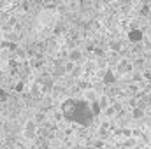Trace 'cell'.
Returning <instances> with one entry per match:
<instances>
[{
  "label": "cell",
  "instance_id": "1",
  "mask_svg": "<svg viewBox=\"0 0 151 149\" xmlns=\"http://www.w3.org/2000/svg\"><path fill=\"white\" fill-rule=\"evenodd\" d=\"M63 117L69 121H74L77 125H88L93 119V112L90 104L86 102H79V100H67L63 104Z\"/></svg>",
  "mask_w": 151,
  "mask_h": 149
},
{
  "label": "cell",
  "instance_id": "2",
  "mask_svg": "<svg viewBox=\"0 0 151 149\" xmlns=\"http://www.w3.org/2000/svg\"><path fill=\"white\" fill-rule=\"evenodd\" d=\"M142 37H144V35H142V32H141L139 28H132V30L128 32V40H130V42H141Z\"/></svg>",
  "mask_w": 151,
  "mask_h": 149
},
{
  "label": "cell",
  "instance_id": "3",
  "mask_svg": "<svg viewBox=\"0 0 151 149\" xmlns=\"http://www.w3.org/2000/svg\"><path fill=\"white\" fill-rule=\"evenodd\" d=\"M116 82V75H114L113 70H106V74H104V84H114Z\"/></svg>",
  "mask_w": 151,
  "mask_h": 149
},
{
  "label": "cell",
  "instance_id": "4",
  "mask_svg": "<svg viewBox=\"0 0 151 149\" xmlns=\"http://www.w3.org/2000/svg\"><path fill=\"white\" fill-rule=\"evenodd\" d=\"M90 107H91V112H93V116H99V114H100V107H102V104H99V102L91 100V102H90Z\"/></svg>",
  "mask_w": 151,
  "mask_h": 149
},
{
  "label": "cell",
  "instance_id": "5",
  "mask_svg": "<svg viewBox=\"0 0 151 149\" xmlns=\"http://www.w3.org/2000/svg\"><path fill=\"white\" fill-rule=\"evenodd\" d=\"M34 132H35V123H32V121H30V123H27V135H28V137H32V135H34Z\"/></svg>",
  "mask_w": 151,
  "mask_h": 149
},
{
  "label": "cell",
  "instance_id": "6",
  "mask_svg": "<svg viewBox=\"0 0 151 149\" xmlns=\"http://www.w3.org/2000/svg\"><path fill=\"white\" fill-rule=\"evenodd\" d=\"M79 56H81V53L76 49V51H70V60H79Z\"/></svg>",
  "mask_w": 151,
  "mask_h": 149
},
{
  "label": "cell",
  "instance_id": "7",
  "mask_svg": "<svg viewBox=\"0 0 151 149\" xmlns=\"http://www.w3.org/2000/svg\"><path fill=\"white\" fill-rule=\"evenodd\" d=\"M141 116H142V111L141 109H135L134 111V117H141Z\"/></svg>",
  "mask_w": 151,
  "mask_h": 149
},
{
  "label": "cell",
  "instance_id": "8",
  "mask_svg": "<svg viewBox=\"0 0 151 149\" xmlns=\"http://www.w3.org/2000/svg\"><path fill=\"white\" fill-rule=\"evenodd\" d=\"M5 98H7V93L4 90H0V100H5Z\"/></svg>",
  "mask_w": 151,
  "mask_h": 149
},
{
  "label": "cell",
  "instance_id": "9",
  "mask_svg": "<svg viewBox=\"0 0 151 149\" xmlns=\"http://www.w3.org/2000/svg\"><path fill=\"white\" fill-rule=\"evenodd\" d=\"M148 12H150V7H148V5H146V7H142V14H148Z\"/></svg>",
  "mask_w": 151,
  "mask_h": 149
}]
</instances>
